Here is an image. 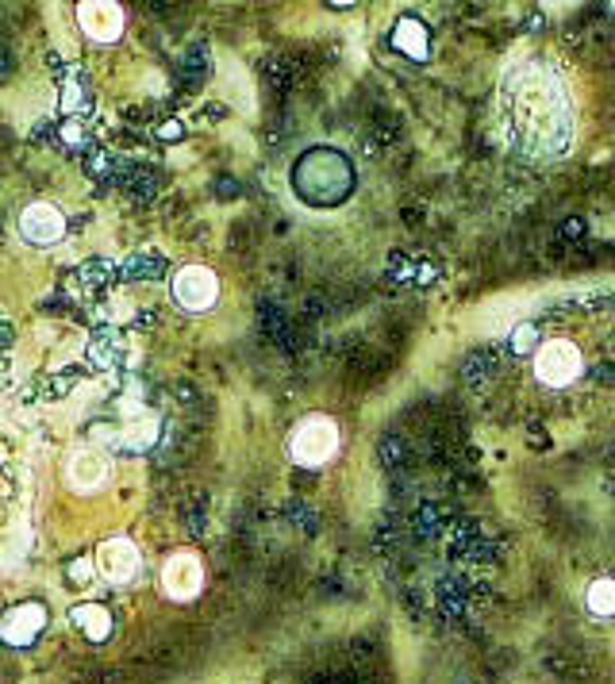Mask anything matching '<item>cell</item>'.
<instances>
[{"label": "cell", "instance_id": "1", "mask_svg": "<svg viewBox=\"0 0 615 684\" xmlns=\"http://www.w3.org/2000/svg\"><path fill=\"white\" fill-rule=\"evenodd\" d=\"M504 362H523L542 419H577L615 400V296H566L516 319Z\"/></svg>", "mask_w": 615, "mask_h": 684}, {"label": "cell", "instance_id": "2", "mask_svg": "<svg viewBox=\"0 0 615 684\" xmlns=\"http://www.w3.org/2000/svg\"><path fill=\"white\" fill-rule=\"evenodd\" d=\"M496 135L527 162H554L573 147L577 116L566 81L539 58L512 62L496 85Z\"/></svg>", "mask_w": 615, "mask_h": 684}, {"label": "cell", "instance_id": "3", "mask_svg": "<svg viewBox=\"0 0 615 684\" xmlns=\"http://www.w3.org/2000/svg\"><path fill=\"white\" fill-rule=\"evenodd\" d=\"M116 416L120 423H93L89 439L108 446V450H123V454H147L162 439V416L143 400L139 381H131L127 389L116 396Z\"/></svg>", "mask_w": 615, "mask_h": 684}, {"label": "cell", "instance_id": "4", "mask_svg": "<svg viewBox=\"0 0 615 684\" xmlns=\"http://www.w3.org/2000/svg\"><path fill=\"white\" fill-rule=\"evenodd\" d=\"M293 189L304 204L312 208H335L343 204L350 189H354V170L350 158L331 147H316L308 154H300L293 170Z\"/></svg>", "mask_w": 615, "mask_h": 684}, {"label": "cell", "instance_id": "5", "mask_svg": "<svg viewBox=\"0 0 615 684\" xmlns=\"http://www.w3.org/2000/svg\"><path fill=\"white\" fill-rule=\"evenodd\" d=\"M335 450H339V427H335V419L327 416L300 419L296 431L289 435V458L296 465H308V469L331 462Z\"/></svg>", "mask_w": 615, "mask_h": 684}, {"label": "cell", "instance_id": "6", "mask_svg": "<svg viewBox=\"0 0 615 684\" xmlns=\"http://www.w3.org/2000/svg\"><path fill=\"white\" fill-rule=\"evenodd\" d=\"M47 62L58 70L54 81H58V108H62V116H66V120H89V116H93V104H97L89 74H85L81 66H62L58 54H50Z\"/></svg>", "mask_w": 615, "mask_h": 684}, {"label": "cell", "instance_id": "7", "mask_svg": "<svg viewBox=\"0 0 615 684\" xmlns=\"http://www.w3.org/2000/svg\"><path fill=\"white\" fill-rule=\"evenodd\" d=\"M220 296V277L208 266H181L173 273V300L185 312H208Z\"/></svg>", "mask_w": 615, "mask_h": 684}, {"label": "cell", "instance_id": "8", "mask_svg": "<svg viewBox=\"0 0 615 684\" xmlns=\"http://www.w3.org/2000/svg\"><path fill=\"white\" fill-rule=\"evenodd\" d=\"M85 362L97 373H112L116 377V373L135 366V350H131V342H127L120 327H100L97 335L89 339V346H85Z\"/></svg>", "mask_w": 615, "mask_h": 684}, {"label": "cell", "instance_id": "9", "mask_svg": "<svg viewBox=\"0 0 615 684\" xmlns=\"http://www.w3.org/2000/svg\"><path fill=\"white\" fill-rule=\"evenodd\" d=\"M20 235L31 246H54L66 239V212L50 200H35L20 212Z\"/></svg>", "mask_w": 615, "mask_h": 684}, {"label": "cell", "instance_id": "10", "mask_svg": "<svg viewBox=\"0 0 615 684\" xmlns=\"http://www.w3.org/2000/svg\"><path fill=\"white\" fill-rule=\"evenodd\" d=\"M200 588H204V565H200L197 554H173L166 558L162 565V592L177 600V604H189V600H197Z\"/></svg>", "mask_w": 615, "mask_h": 684}, {"label": "cell", "instance_id": "11", "mask_svg": "<svg viewBox=\"0 0 615 684\" xmlns=\"http://www.w3.org/2000/svg\"><path fill=\"white\" fill-rule=\"evenodd\" d=\"M47 631V608L27 600V604H12V608L0 615V642L8 646H31L35 638Z\"/></svg>", "mask_w": 615, "mask_h": 684}, {"label": "cell", "instance_id": "12", "mask_svg": "<svg viewBox=\"0 0 615 684\" xmlns=\"http://www.w3.org/2000/svg\"><path fill=\"white\" fill-rule=\"evenodd\" d=\"M120 273L112 262H104V258H89V262H81L77 269H70V277H66V293L81 300V304H93V300H104L108 289H112V281H116Z\"/></svg>", "mask_w": 615, "mask_h": 684}, {"label": "cell", "instance_id": "13", "mask_svg": "<svg viewBox=\"0 0 615 684\" xmlns=\"http://www.w3.org/2000/svg\"><path fill=\"white\" fill-rule=\"evenodd\" d=\"M77 24L93 43H116L123 35V8L112 0H85L77 8Z\"/></svg>", "mask_w": 615, "mask_h": 684}, {"label": "cell", "instance_id": "14", "mask_svg": "<svg viewBox=\"0 0 615 684\" xmlns=\"http://www.w3.org/2000/svg\"><path fill=\"white\" fill-rule=\"evenodd\" d=\"M97 565H100V573H104V581L127 585V581L139 573V550H135L131 538H108V542H100Z\"/></svg>", "mask_w": 615, "mask_h": 684}, {"label": "cell", "instance_id": "15", "mask_svg": "<svg viewBox=\"0 0 615 684\" xmlns=\"http://www.w3.org/2000/svg\"><path fill=\"white\" fill-rule=\"evenodd\" d=\"M66 477H70V489L97 492L108 481V454L97 450V446H81L66 462Z\"/></svg>", "mask_w": 615, "mask_h": 684}, {"label": "cell", "instance_id": "16", "mask_svg": "<svg viewBox=\"0 0 615 684\" xmlns=\"http://www.w3.org/2000/svg\"><path fill=\"white\" fill-rule=\"evenodd\" d=\"M393 47L404 54V58H412V62H427L431 58V31H427V24L423 20H416V16H400L393 24Z\"/></svg>", "mask_w": 615, "mask_h": 684}, {"label": "cell", "instance_id": "17", "mask_svg": "<svg viewBox=\"0 0 615 684\" xmlns=\"http://www.w3.org/2000/svg\"><path fill=\"white\" fill-rule=\"evenodd\" d=\"M166 269H170L166 254H158V250H131L116 266V273H120L123 281H158V277H166Z\"/></svg>", "mask_w": 615, "mask_h": 684}, {"label": "cell", "instance_id": "18", "mask_svg": "<svg viewBox=\"0 0 615 684\" xmlns=\"http://www.w3.org/2000/svg\"><path fill=\"white\" fill-rule=\"evenodd\" d=\"M70 623H74L89 642H104V638L112 635V611L104 608V604H77V608L70 611Z\"/></svg>", "mask_w": 615, "mask_h": 684}, {"label": "cell", "instance_id": "19", "mask_svg": "<svg viewBox=\"0 0 615 684\" xmlns=\"http://www.w3.org/2000/svg\"><path fill=\"white\" fill-rule=\"evenodd\" d=\"M77 381H81V369H54V373H43L35 381V392L43 400H62V396H70L77 389Z\"/></svg>", "mask_w": 615, "mask_h": 684}, {"label": "cell", "instance_id": "20", "mask_svg": "<svg viewBox=\"0 0 615 684\" xmlns=\"http://www.w3.org/2000/svg\"><path fill=\"white\" fill-rule=\"evenodd\" d=\"M585 608L600 619L615 615V581L612 577H596L589 588H585Z\"/></svg>", "mask_w": 615, "mask_h": 684}, {"label": "cell", "instance_id": "21", "mask_svg": "<svg viewBox=\"0 0 615 684\" xmlns=\"http://www.w3.org/2000/svg\"><path fill=\"white\" fill-rule=\"evenodd\" d=\"M85 173L93 181H116L120 177V158L108 147H89L85 150Z\"/></svg>", "mask_w": 615, "mask_h": 684}, {"label": "cell", "instance_id": "22", "mask_svg": "<svg viewBox=\"0 0 615 684\" xmlns=\"http://www.w3.org/2000/svg\"><path fill=\"white\" fill-rule=\"evenodd\" d=\"M16 489H20V477H16V458H12V446H8V439L0 435V515H4V508H8V504H12Z\"/></svg>", "mask_w": 615, "mask_h": 684}, {"label": "cell", "instance_id": "23", "mask_svg": "<svg viewBox=\"0 0 615 684\" xmlns=\"http://www.w3.org/2000/svg\"><path fill=\"white\" fill-rule=\"evenodd\" d=\"M116 181H120V185H127L135 200H154V193H158V185H154V173L143 170V166H123Z\"/></svg>", "mask_w": 615, "mask_h": 684}, {"label": "cell", "instance_id": "24", "mask_svg": "<svg viewBox=\"0 0 615 684\" xmlns=\"http://www.w3.org/2000/svg\"><path fill=\"white\" fill-rule=\"evenodd\" d=\"M58 143H62L66 150H89V147H93L89 123H85V120H62V123H58Z\"/></svg>", "mask_w": 615, "mask_h": 684}, {"label": "cell", "instance_id": "25", "mask_svg": "<svg viewBox=\"0 0 615 684\" xmlns=\"http://www.w3.org/2000/svg\"><path fill=\"white\" fill-rule=\"evenodd\" d=\"M181 70L189 81H200V77H208V47H189V54L181 58Z\"/></svg>", "mask_w": 615, "mask_h": 684}, {"label": "cell", "instance_id": "26", "mask_svg": "<svg viewBox=\"0 0 615 684\" xmlns=\"http://www.w3.org/2000/svg\"><path fill=\"white\" fill-rule=\"evenodd\" d=\"M8 346H12V323H8L4 312H0V389H4V381H8Z\"/></svg>", "mask_w": 615, "mask_h": 684}, {"label": "cell", "instance_id": "27", "mask_svg": "<svg viewBox=\"0 0 615 684\" xmlns=\"http://www.w3.org/2000/svg\"><path fill=\"white\" fill-rule=\"evenodd\" d=\"M181 135H185L181 120H162L154 127V139H158V143H181Z\"/></svg>", "mask_w": 615, "mask_h": 684}, {"label": "cell", "instance_id": "28", "mask_svg": "<svg viewBox=\"0 0 615 684\" xmlns=\"http://www.w3.org/2000/svg\"><path fill=\"white\" fill-rule=\"evenodd\" d=\"M70 581H74V585H89V581H93V562H89V558H74V562H70Z\"/></svg>", "mask_w": 615, "mask_h": 684}]
</instances>
